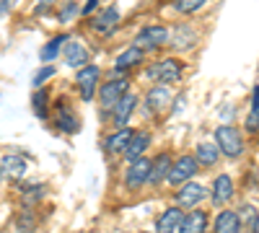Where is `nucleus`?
Here are the masks:
<instances>
[{
  "label": "nucleus",
  "instance_id": "nucleus-1",
  "mask_svg": "<svg viewBox=\"0 0 259 233\" xmlns=\"http://www.w3.org/2000/svg\"><path fill=\"white\" fill-rule=\"evenodd\" d=\"M215 143H218L221 153L228 156V158H239V156L244 153V140H241V135L236 132L233 127H228V124H221L218 130H215Z\"/></svg>",
  "mask_w": 259,
  "mask_h": 233
},
{
  "label": "nucleus",
  "instance_id": "nucleus-2",
  "mask_svg": "<svg viewBox=\"0 0 259 233\" xmlns=\"http://www.w3.org/2000/svg\"><path fill=\"white\" fill-rule=\"evenodd\" d=\"M182 70H184L182 62L168 57V60H161V62H156V65H150L148 78L150 80H158V83H174V80L182 78Z\"/></svg>",
  "mask_w": 259,
  "mask_h": 233
},
{
  "label": "nucleus",
  "instance_id": "nucleus-3",
  "mask_svg": "<svg viewBox=\"0 0 259 233\" xmlns=\"http://www.w3.org/2000/svg\"><path fill=\"white\" fill-rule=\"evenodd\" d=\"M197 166H200V161L194 158V156H182V158H177L174 163H171L168 181H171V184H184V181H189L194 174H197Z\"/></svg>",
  "mask_w": 259,
  "mask_h": 233
},
{
  "label": "nucleus",
  "instance_id": "nucleus-4",
  "mask_svg": "<svg viewBox=\"0 0 259 233\" xmlns=\"http://www.w3.org/2000/svg\"><path fill=\"white\" fill-rule=\"evenodd\" d=\"M168 41V29L166 26H148L135 36V47L140 50H158Z\"/></svg>",
  "mask_w": 259,
  "mask_h": 233
},
{
  "label": "nucleus",
  "instance_id": "nucleus-5",
  "mask_svg": "<svg viewBox=\"0 0 259 233\" xmlns=\"http://www.w3.org/2000/svg\"><path fill=\"white\" fill-rule=\"evenodd\" d=\"M124 91H127V80H109V83H104V88H101V94H99V99H101V109H114L117 104H119V99L124 96Z\"/></svg>",
  "mask_w": 259,
  "mask_h": 233
},
{
  "label": "nucleus",
  "instance_id": "nucleus-6",
  "mask_svg": "<svg viewBox=\"0 0 259 233\" xmlns=\"http://www.w3.org/2000/svg\"><path fill=\"white\" fill-rule=\"evenodd\" d=\"M150 166H153V161H148L145 156L138 158V161H133V166H130V171H127V176H124L127 187H130V189H140V187L150 179Z\"/></svg>",
  "mask_w": 259,
  "mask_h": 233
},
{
  "label": "nucleus",
  "instance_id": "nucleus-7",
  "mask_svg": "<svg viewBox=\"0 0 259 233\" xmlns=\"http://www.w3.org/2000/svg\"><path fill=\"white\" fill-rule=\"evenodd\" d=\"M62 60L68 62L70 68H83L85 60H89V50H85L83 41L68 39V41H65V47H62Z\"/></svg>",
  "mask_w": 259,
  "mask_h": 233
},
{
  "label": "nucleus",
  "instance_id": "nucleus-8",
  "mask_svg": "<svg viewBox=\"0 0 259 233\" xmlns=\"http://www.w3.org/2000/svg\"><path fill=\"white\" fill-rule=\"evenodd\" d=\"M99 68L96 65H83V70H78V86H80V96H83V101H89V99H94V94H96V83H99Z\"/></svg>",
  "mask_w": 259,
  "mask_h": 233
},
{
  "label": "nucleus",
  "instance_id": "nucleus-9",
  "mask_svg": "<svg viewBox=\"0 0 259 233\" xmlns=\"http://www.w3.org/2000/svg\"><path fill=\"white\" fill-rule=\"evenodd\" d=\"M145 104H148V109L150 112H166V107L171 104V88H168V83H161V86L156 88H150L148 96H145Z\"/></svg>",
  "mask_w": 259,
  "mask_h": 233
},
{
  "label": "nucleus",
  "instance_id": "nucleus-10",
  "mask_svg": "<svg viewBox=\"0 0 259 233\" xmlns=\"http://www.w3.org/2000/svg\"><path fill=\"white\" fill-rule=\"evenodd\" d=\"M205 187L202 184H194V181H184V187L177 192V202L182 205V207H194L197 202H202L205 200Z\"/></svg>",
  "mask_w": 259,
  "mask_h": 233
},
{
  "label": "nucleus",
  "instance_id": "nucleus-11",
  "mask_svg": "<svg viewBox=\"0 0 259 233\" xmlns=\"http://www.w3.org/2000/svg\"><path fill=\"white\" fill-rule=\"evenodd\" d=\"M182 220H184L182 210L179 207H168V210H163L161 218L156 220V230L158 233H177L182 228Z\"/></svg>",
  "mask_w": 259,
  "mask_h": 233
},
{
  "label": "nucleus",
  "instance_id": "nucleus-12",
  "mask_svg": "<svg viewBox=\"0 0 259 233\" xmlns=\"http://www.w3.org/2000/svg\"><path fill=\"white\" fill-rule=\"evenodd\" d=\"M148 145H150V135L148 132H135L133 137H130V143H127V148H124V158L133 163V161H138V158H143L145 156V151H148Z\"/></svg>",
  "mask_w": 259,
  "mask_h": 233
},
{
  "label": "nucleus",
  "instance_id": "nucleus-13",
  "mask_svg": "<svg viewBox=\"0 0 259 233\" xmlns=\"http://www.w3.org/2000/svg\"><path fill=\"white\" fill-rule=\"evenodd\" d=\"M241 230V215L233 210H223L215 218V233H239Z\"/></svg>",
  "mask_w": 259,
  "mask_h": 233
},
{
  "label": "nucleus",
  "instance_id": "nucleus-14",
  "mask_svg": "<svg viewBox=\"0 0 259 233\" xmlns=\"http://www.w3.org/2000/svg\"><path fill=\"white\" fill-rule=\"evenodd\" d=\"M231 197H233V181H231L228 174H221L218 179H215V184H212V202L215 205H226Z\"/></svg>",
  "mask_w": 259,
  "mask_h": 233
},
{
  "label": "nucleus",
  "instance_id": "nucleus-15",
  "mask_svg": "<svg viewBox=\"0 0 259 233\" xmlns=\"http://www.w3.org/2000/svg\"><path fill=\"white\" fill-rule=\"evenodd\" d=\"M205 228H207V213H202V210H192L189 215H184L179 233H205Z\"/></svg>",
  "mask_w": 259,
  "mask_h": 233
},
{
  "label": "nucleus",
  "instance_id": "nucleus-16",
  "mask_svg": "<svg viewBox=\"0 0 259 233\" xmlns=\"http://www.w3.org/2000/svg\"><path fill=\"white\" fill-rule=\"evenodd\" d=\"M117 21H119V11L117 8H106L99 16L91 18V29L94 31H112L117 26Z\"/></svg>",
  "mask_w": 259,
  "mask_h": 233
},
{
  "label": "nucleus",
  "instance_id": "nucleus-17",
  "mask_svg": "<svg viewBox=\"0 0 259 233\" xmlns=\"http://www.w3.org/2000/svg\"><path fill=\"white\" fill-rule=\"evenodd\" d=\"M133 109H135V96L133 94H124L122 99H119V104L114 107V124L117 127H124L127 124V119H130V114H133Z\"/></svg>",
  "mask_w": 259,
  "mask_h": 233
},
{
  "label": "nucleus",
  "instance_id": "nucleus-18",
  "mask_svg": "<svg viewBox=\"0 0 259 233\" xmlns=\"http://www.w3.org/2000/svg\"><path fill=\"white\" fill-rule=\"evenodd\" d=\"M140 62H143V50H140V47L124 50V52L117 57V62H114V70H117V73H122V70H130V68L140 65Z\"/></svg>",
  "mask_w": 259,
  "mask_h": 233
},
{
  "label": "nucleus",
  "instance_id": "nucleus-19",
  "mask_svg": "<svg viewBox=\"0 0 259 233\" xmlns=\"http://www.w3.org/2000/svg\"><path fill=\"white\" fill-rule=\"evenodd\" d=\"M197 158L202 166H215L218 163V158H221V148H218V143H200L197 145Z\"/></svg>",
  "mask_w": 259,
  "mask_h": 233
},
{
  "label": "nucleus",
  "instance_id": "nucleus-20",
  "mask_svg": "<svg viewBox=\"0 0 259 233\" xmlns=\"http://www.w3.org/2000/svg\"><path fill=\"white\" fill-rule=\"evenodd\" d=\"M0 166H3L6 176H11V179H21L26 174V161L21 156H6L3 161H0Z\"/></svg>",
  "mask_w": 259,
  "mask_h": 233
},
{
  "label": "nucleus",
  "instance_id": "nucleus-21",
  "mask_svg": "<svg viewBox=\"0 0 259 233\" xmlns=\"http://www.w3.org/2000/svg\"><path fill=\"white\" fill-rule=\"evenodd\" d=\"M171 171V158L163 153V156H158L156 161H153V166H150V184H158V181H163L166 179V174Z\"/></svg>",
  "mask_w": 259,
  "mask_h": 233
},
{
  "label": "nucleus",
  "instance_id": "nucleus-22",
  "mask_svg": "<svg viewBox=\"0 0 259 233\" xmlns=\"http://www.w3.org/2000/svg\"><path fill=\"white\" fill-rule=\"evenodd\" d=\"M133 135H135V132L124 127V130H119L117 135H112L109 140H106V151H109V153H122L124 148H127V143H130V137H133Z\"/></svg>",
  "mask_w": 259,
  "mask_h": 233
},
{
  "label": "nucleus",
  "instance_id": "nucleus-23",
  "mask_svg": "<svg viewBox=\"0 0 259 233\" xmlns=\"http://www.w3.org/2000/svg\"><path fill=\"white\" fill-rule=\"evenodd\" d=\"M57 127L62 132H78V119L70 114V109H62L60 107V112H57Z\"/></svg>",
  "mask_w": 259,
  "mask_h": 233
},
{
  "label": "nucleus",
  "instance_id": "nucleus-24",
  "mask_svg": "<svg viewBox=\"0 0 259 233\" xmlns=\"http://www.w3.org/2000/svg\"><path fill=\"white\" fill-rule=\"evenodd\" d=\"M65 41H68V36H55L52 41H47L45 44V50H41V60H55L57 55H60V50L65 47Z\"/></svg>",
  "mask_w": 259,
  "mask_h": 233
},
{
  "label": "nucleus",
  "instance_id": "nucleus-25",
  "mask_svg": "<svg viewBox=\"0 0 259 233\" xmlns=\"http://www.w3.org/2000/svg\"><path fill=\"white\" fill-rule=\"evenodd\" d=\"M16 225H18L21 233H31L36 228V215L31 213V210H21L18 218H16Z\"/></svg>",
  "mask_w": 259,
  "mask_h": 233
},
{
  "label": "nucleus",
  "instance_id": "nucleus-26",
  "mask_svg": "<svg viewBox=\"0 0 259 233\" xmlns=\"http://www.w3.org/2000/svg\"><path fill=\"white\" fill-rule=\"evenodd\" d=\"M246 130H259V86H254V96H251V112L246 119Z\"/></svg>",
  "mask_w": 259,
  "mask_h": 233
},
{
  "label": "nucleus",
  "instance_id": "nucleus-27",
  "mask_svg": "<svg viewBox=\"0 0 259 233\" xmlns=\"http://www.w3.org/2000/svg\"><path fill=\"white\" fill-rule=\"evenodd\" d=\"M205 3H207V0H177L174 8H177L179 13H194V11H200Z\"/></svg>",
  "mask_w": 259,
  "mask_h": 233
},
{
  "label": "nucleus",
  "instance_id": "nucleus-28",
  "mask_svg": "<svg viewBox=\"0 0 259 233\" xmlns=\"http://www.w3.org/2000/svg\"><path fill=\"white\" fill-rule=\"evenodd\" d=\"M34 112H36V117H47V94L45 91L34 94Z\"/></svg>",
  "mask_w": 259,
  "mask_h": 233
},
{
  "label": "nucleus",
  "instance_id": "nucleus-29",
  "mask_svg": "<svg viewBox=\"0 0 259 233\" xmlns=\"http://www.w3.org/2000/svg\"><path fill=\"white\" fill-rule=\"evenodd\" d=\"M241 215H244V223H246V228H251V225L256 223V218H254V207H251V205H246V207L241 210Z\"/></svg>",
  "mask_w": 259,
  "mask_h": 233
},
{
  "label": "nucleus",
  "instance_id": "nucleus-30",
  "mask_svg": "<svg viewBox=\"0 0 259 233\" xmlns=\"http://www.w3.org/2000/svg\"><path fill=\"white\" fill-rule=\"evenodd\" d=\"M24 195H26L29 200H39L41 195H45V187H26V189H24Z\"/></svg>",
  "mask_w": 259,
  "mask_h": 233
},
{
  "label": "nucleus",
  "instance_id": "nucleus-31",
  "mask_svg": "<svg viewBox=\"0 0 259 233\" xmlns=\"http://www.w3.org/2000/svg\"><path fill=\"white\" fill-rule=\"evenodd\" d=\"M52 73H55V68H41V73H36V78H34V86H41V80H47Z\"/></svg>",
  "mask_w": 259,
  "mask_h": 233
},
{
  "label": "nucleus",
  "instance_id": "nucleus-32",
  "mask_svg": "<svg viewBox=\"0 0 259 233\" xmlns=\"http://www.w3.org/2000/svg\"><path fill=\"white\" fill-rule=\"evenodd\" d=\"M78 11H80V8H78V6H73V3H70V6H65V11H62V13H60V18H62V21H70V18H73V16H75V13H78Z\"/></svg>",
  "mask_w": 259,
  "mask_h": 233
},
{
  "label": "nucleus",
  "instance_id": "nucleus-33",
  "mask_svg": "<svg viewBox=\"0 0 259 233\" xmlns=\"http://www.w3.org/2000/svg\"><path fill=\"white\" fill-rule=\"evenodd\" d=\"M52 3H55V0H39V3H36V13H47Z\"/></svg>",
  "mask_w": 259,
  "mask_h": 233
},
{
  "label": "nucleus",
  "instance_id": "nucleus-34",
  "mask_svg": "<svg viewBox=\"0 0 259 233\" xmlns=\"http://www.w3.org/2000/svg\"><path fill=\"white\" fill-rule=\"evenodd\" d=\"M96 3H99V0H85V6L80 8V13L85 16V13H94V8H96Z\"/></svg>",
  "mask_w": 259,
  "mask_h": 233
},
{
  "label": "nucleus",
  "instance_id": "nucleus-35",
  "mask_svg": "<svg viewBox=\"0 0 259 233\" xmlns=\"http://www.w3.org/2000/svg\"><path fill=\"white\" fill-rule=\"evenodd\" d=\"M254 233H259V218H256V223H254Z\"/></svg>",
  "mask_w": 259,
  "mask_h": 233
},
{
  "label": "nucleus",
  "instance_id": "nucleus-36",
  "mask_svg": "<svg viewBox=\"0 0 259 233\" xmlns=\"http://www.w3.org/2000/svg\"><path fill=\"white\" fill-rule=\"evenodd\" d=\"M3 174H6V171H3V166H0V179H3Z\"/></svg>",
  "mask_w": 259,
  "mask_h": 233
}]
</instances>
